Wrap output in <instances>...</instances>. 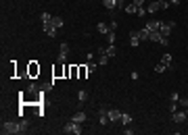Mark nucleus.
Returning <instances> with one entry per match:
<instances>
[{
  "label": "nucleus",
  "instance_id": "1",
  "mask_svg": "<svg viewBox=\"0 0 188 135\" xmlns=\"http://www.w3.org/2000/svg\"><path fill=\"white\" fill-rule=\"evenodd\" d=\"M0 131L4 135H15V133H21V125L19 123H13V121H7V123H2Z\"/></svg>",
  "mask_w": 188,
  "mask_h": 135
},
{
  "label": "nucleus",
  "instance_id": "2",
  "mask_svg": "<svg viewBox=\"0 0 188 135\" xmlns=\"http://www.w3.org/2000/svg\"><path fill=\"white\" fill-rule=\"evenodd\" d=\"M23 102H40L38 100V94H36V85H29L27 92L21 94V104H23Z\"/></svg>",
  "mask_w": 188,
  "mask_h": 135
},
{
  "label": "nucleus",
  "instance_id": "3",
  "mask_svg": "<svg viewBox=\"0 0 188 135\" xmlns=\"http://www.w3.org/2000/svg\"><path fill=\"white\" fill-rule=\"evenodd\" d=\"M65 71H67V79H77L80 77V65H67L65 67Z\"/></svg>",
  "mask_w": 188,
  "mask_h": 135
},
{
  "label": "nucleus",
  "instance_id": "4",
  "mask_svg": "<svg viewBox=\"0 0 188 135\" xmlns=\"http://www.w3.org/2000/svg\"><path fill=\"white\" fill-rule=\"evenodd\" d=\"M65 133H73V135H82V127H80V123L71 121L65 125Z\"/></svg>",
  "mask_w": 188,
  "mask_h": 135
},
{
  "label": "nucleus",
  "instance_id": "5",
  "mask_svg": "<svg viewBox=\"0 0 188 135\" xmlns=\"http://www.w3.org/2000/svg\"><path fill=\"white\" fill-rule=\"evenodd\" d=\"M65 67H67V65H61V62H56V65H55V69H52V75H55L56 79H61V77H65V75H67Z\"/></svg>",
  "mask_w": 188,
  "mask_h": 135
},
{
  "label": "nucleus",
  "instance_id": "6",
  "mask_svg": "<svg viewBox=\"0 0 188 135\" xmlns=\"http://www.w3.org/2000/svg\"><path fill=\"white\" fill-rule=\"evenodd\" d=\"M171 29H174V21H171V23H167V21H161V35H167V38H169V35H171Z\"/></svg>",
  "mask_w": 188,
  "mask_h": 135
},
{
  "label": "nucleus",
  "instance_id": "7",
  "mask_svg": "<svg viewBox=\"0 0 188 135\" xmlns=\"http://www.w3.org/2000/svg\"><path fill=\"white\" fill-rule=\"evenodd\" d=\"M27 75L29 77H38V75H40V65H38L36 61H31L27 65Z\"/></svg>",
  "mask_w": 188,
  "mask_h": 135
},
{
  "label": "nucleus",
  "instance_id": "8",
  "mask_svg": "<svg viewBox=\"0 0 188 135\" xmlns=\"http://www.w3.org/2000/svg\"><path fill=\"white\" fill-rule=\"evenodd\" d=\"M44 34L48 35V38H55L56 35V27L52 25V21H50V23H44Z\"/></svg>",
  "mask_w": 188,
  "mask_h": 135
},
{
  "label": "nucleus",
  "instance_id": "9",
  "mask_svg": "<svg viewBox=\"0 0 188 135\" xmlns=\"http://www.w3.org/2000/svg\"><path fill=\"white\" fill-rule=\"evenodd\" d=\"M146 29H148V31H159L161 29V21H155V19L146 21Z\"/></svg>",
  "mask_w": 188,
  "mask_h": 135
},
{
  "label": "nucleus",
  "instance_id": "10",
  "mask_svg": "<svg viewBox=\"0 0 188 135\" xmlns=\"http://www.w3.org/2000/svg\"><path fill=\"white\" fill-rule=\"evenodd\" d=\"M109 121H111V123L121 121V112H119L117 108H111V110H109Z\"/></svg>",
  "mask_w": 188,
  "mask_h": 135
},
{
  "label": "nucleus",
  "instance_id": "11",
  "mask_svg": "<svg viewBox=\"0 0 188 135\" xmlns=\"http://www.w3.org/2000/svg\"><path fill=\"white\" fill-rule=\"evenodd\" d=\"M186 112H174V115H171V119H174V123H178V125H180V123H184L186 121Z\"/></svg>",
  "mask_w": 188,
  "mask_h": 135
},
{
  "label": "nucleus",
  "instance_id": "12",
  "mask_svg": "<svg viewBox=\"0 0 188 135\" xmlns=\"http://www.w3.org/2000/svg\"><path fill=\"white\" fill-rule=\"evenodd\" d=\"M98 121H100V125L111 123V121H109V110H107V108H100V119H98Z\"/></svg>",
  "mask_w": 188,
  "mask_h": 135
},
{
  "label": "nucleus",
  "instance_id": "13",
  "mask_svg": "<svg viewBox=\"0 0 188 135\" xmlns=\"http://www.w3.org/2000/svg\"><path fill=\"white\" fill-rule=\"evenodd\" d=\"M109 62V56H107V52L104 50H100V58H98V67H104Z\"/></svg>",
  "mask_w": 188,
  "mask_h": 135
},
{
  "label": "nucleus",
  "instance_id": "14",
  "mask_svg": "<svg viewBox=\"0 0 188 135\" xmlns=\"http://www.w3.org/2000/svg\"><path fill=\"white\" fill-rule=\"evenodd\" d=\"M148 35H151V31H148L146 27H142V29H138V38H140V42H142V40H148Z\"/></svg>",
  "mask_w": 188,
  "mask_h": 135
},
{
  "label": "nucleus",
  "instance_id": "15",
  "mask_svg": "<svg viewBox=\"0 0 188 135\" xmlns=\"http://www.w3.org/2000/svg\"><path fill=\"white\" fill-rule=\"evenodd\" d=\"M130 44H132V46H138V44H140L138 31H132V34H130Z\"/></svg>",
  "mask_w": 188,
  "mask_h": 135
},
{
  "label": "nucleus",
  "instance_id": "16",
  "mask_svg": "<svg viewBox=\"0 0 188 135\" xmlns=\"http://www.w3.org/2000/svg\"><path fill=\"white\" fill-rule=\"evenodd\" d=\"M71 121H75V123H84V121H86V115H84L82 110H80V112H75V115L71 116Z\"/></svg>",
  "mask_w": 188,
  "mask_h": 135
},
{
  "label": "nucleus",
  "instance_id": "17",
  "mask_svg": "<svg viewBox=\"0 0 188 135\" xmlns=\"http://www.w3.org/2000/svg\"><path fill=\"white\" fill-rule=\"evenodd\" d=\"M104 8H109V11H113V8H117V0H103Z\"/></svg>",
  "mask_w": 188,
  "mask_h": 135
},
{
  "label": "nucleus",
  "instance_id": "18",
  "mask_svg": "<svg viewBox=\"0 0 188 135\" xmlns=\"http://www.w3.org/2000/svg\"><path fill=\"white\" fill-rule=\"evenodd\" d=\"M125 13H128V15H136V11H138V7H136V4H134V2H132V4H125Z\"/></svg>",
  "mask_w": 188,
  "mask_h": 135
},
{
  "label": "nucleus",
  "instance_id": "19",
  "mask_svg": "<svg viewBox=\"0 0 188 135\" xmlns=\"http://www.w3.org/2000/svg\"><path fill=\"white\" fill-rule=\"evenodd\" d=\"M159 40H161V31H151L148 42H157V44H159Z\"/></svg>",
  "mask_w": 188,
  "mask_h": 135
},
{
  "label": "nucleus",
  "instance_id": "20",
  "mask_svg": "<svg viewBox=\"0 0 188 135\" xmlns=\"http://www.w3.org/2000/svg\"><path fill=\"white\" fill-rule=\"evenodd\" d=\"M104 52H107V56H109V58H113V56H115V54H117V48L113 46V44H109V48H107V50H104Z\"/></svg>",
  "mask_w": 188,
  "mask_h": 135
},
{
  "label": "nucleus",
  "instance_id": "21",
  "mask_svg": "<svg viewBox=\"0 0 188 135\" xmlns=\"http://www.w3.org/2000/svg\"><path fill=\"white\" fill-rule=\"evenodd\" d=\"M165 71H167V65H165V62H163V61H161L159 65L155 67V73H165Z\"/></svg>",
  "mask_w": 188,
  "mask_h": 135
},
{
  "label": "nucleus",
  "instance_id": "22",
  "mask_svg": "<svg viewBox=\"0 0 188 135\" xmlns=\"http://www.w3.org/2000/svg\"><path fill=\"white\" fill-rule=\"evenodd\" d=\"M96 29L100 31V34H109V31H111V29H109V25H104V23H98Z\"/></svg>",
  "mask_w": 188,
  "mask_h": 135
},
{
  "label": "nucleus",
  "instance_id": "23",
  "mask_svg": "<svg viewBox=\"0 0 188 135\" xmlns=\"http://www.w3.org/2000/svg\"><path fill=\"white\" fill-rule=\"evenodd\" d=\"M121 125H125V127H128V125H132V116H130V115H121Z\"/></svg>",
  "mask_w": 188,
  "mask_h": 135
},
{
  "label": "nucleus",
  "instance_id": "24",
  "mask_svg": "<svg viewBox=\"0 0 188 135\" xmlns=\"http://www.w3.org/2000/svg\"><path fill=\"white\" fill-rule=\"evenodd\" d=\"M52 25H55L56 29H61V27H63V19H61V17H52Z\"/></svg>",
  "mask_w": 188,
  "mask_h": 135
},
{
  "label": "nucleus",
  "instance_id": "25",
  "mask_svg": "<svg viewBox=\"0 0 188 135\" xmlns=\"http://www.w3.org/2000/svg\"><path fill=\"white\" fill-rule=\"evenodd\" d=\"M42 23H50V21H52V15H48V13H42Z\"/></svg>",
  "mask_w": 188,
  "mask_h": 135
},
{
  "label": "nucleus",
  "instance_id": "26",
  "mask_svg": "<svg viewBox=\"0 0 188 135\" xmlns=\"http://www.w3.org/2000/svg\"><path fill=\"white\" fill-rule=\"evenodd\" d=\"M88 75V69H86V65H80V79H84Z\"/></svg>",
  "mask_w": 188,
  "mask_h": 135
},
{
  "label": "nucleus",
  "instance_id": "27",
  "mask_svg": "<svg viewBox=\"0 0 188 135\" xmlns=\"http://www.w3.org/2000/svg\"><path fill=\"white\" fill-rule=\"evenodd\" d=\"M96 62H88V65H86V69H88V73H94V71H96Z\"/></svg>",
  "mask_w": 188,
  "mask_h": 135
},
{
  "label": "nucleus",
  "instance_id": "28",
  "mask_svg": "<svg viewBox=\"0 0 188 135\" xmlns=\"http://www.w3.org/2000/svg\"><path fill=\"white\" fill-rule=\"evenodd\" d=\"M161 61H163L167 67H169V65H171V54H163V58H161Z\"/></svg>",
  "mask_w": 188,
  "mask_h": 135
},
{
  "label": "nucleus",
  "instance_id": "29",
  "mask_svg": "<svg viewBox=\"0 0 188 135\" xmlns=\"http://www.w3.org/2000/svg\"><path fill=\"white\" fill-rule=\"evenodd\" d=\"M19 125H21V133H23V131H27V129H29V121H21Z\"/></svg>",
  "mask_w": 188,
  "mask_h": 135
},
{
  "label": "nucleus",
  "instance_id": "30",
  "mask_svg": "<svg viewBox=\"0 0 188 135\" xmlns=\"http://www.w3.org/2000/svg\"><path fill=\"white\" fill-rule=\"evenodd\" d=\"M77 98H80V104H84V102H86V98H88V94H86V92H80V94H77Z\"/></svg>",
  "mask_w": 188,
  "mask_h": 135
},
{
  "label": "nucleus",
  "instance_id": "31",
  "mask_svg": "<svg viewBox=\"0 0 188 135\" xmlns=\"http://www.w3.org/2000/svg\"><path fill=\"white\" fill-rule=\"evenodd\" d=\"M159 44H161V46H167V44H169V38H167V35H161Z\"/></svg>",
  "mask_w": 188,
  "mask_h": 135
},
{
  "label": "nucleus",
  "instance_id": "32",
  "mask_svg": "<svg viewBox=\"0 0 188 135\" xmlns=\"http://www.w3.org/2000/svg\"><path fill=\"white\" fill-rule=\"evenodd\" d=\"M65 58H67V54L59 52V58H56V62H61V65H65Z\"/></svg>",
  "mask_w": 188,
  "mask_h": 135
},
{
  "label": "nucleus",
  "instance_id": "33",
  "mask_svg": "<svg viewBox=\"0 0 188 135\" xmlns=\"http://www.w3.org/2000/svg\"><path fill=\"white\" fill-rule=\"evenodd\" d=\"M13 67H15V62H8V75H11V77H15V75H17Z\"/></svg>",
  "mask_w": 188,
  "mask_h": 135
},
{
  "label": "nucleus",
  "instance_id": "34",
  "mask_svg": "<svg viewBox=\"0 0 188 135\" xmlns=\"http://www.w3.org/2000/svg\"><path fill=\"white\" fill-rule=\"evenodd\" d=\"M136 15H138V17H144V15H146V8H144V7H138Z\"/></svg>",
  "mask_w": 188,
  "mask_h": 135
},
{
  "label": "nucleus",
  "instance_id": "35",
  "mask_svg": "<svg viewBox=\"0 0 188 135\" xmlns=\"http://www.w3.org/2000/svg\"><path fill=\"white\" fill-rule=\"evenodd\" d=\"M107 38H109V44H115V34H113V31H109Z\"/></svg>",
  "mask_w": 188,
  "mask_h": 135
},
{
  "label": "nucleus",
  "instance_id": "36",
  "mask_svg": "<svg viewBox=\"0 0 188 135\" xmlns=\"http://www.w3.org/2000/svg\"><path fill=\"white\" fill-rule=\"evenodd\" d=\"M61 52H63V54H67V52H69V46H67L65 42H63V44H61Z\"/></svg>",
  "mask_w": 188,
  "mask_h": 135
},
{
  "label": "nucleus",
  "instance_id": "37",
  "mask_svg": "<svg viewBox=\"0 0 188 135\" xmlns=\"http://www.w3.org/2000/svg\"><path fill=\"white\" fill-rule=\"evenodd\" d=\"M180 102V96L178 94H171V104H178Z\"/></svg>",
  "mask_w": 188,
  "mask_h": 135
},
{
  "label": "nucleus",
  "instance_id": "38",
  "mask_svg": "<svg viewBox=\"0 0 188 135\" xmlns=\"http://www.w3.org/2000/svg\"><path fill=\"white\" fill-rule=\"evenodd\" d=\"M123 135H134V131H132V129H130V125H128V127H125V131H123Z\"/></svg>",
  "mask_w": 188,
  "mask_h": 135
},
{
  "label": "nucleus",
  "instance_id": "39",
  "mask_svg": "<svg viewBox=\"0 0 188 135\" xmlns=\"http://www.w3.org/2000/svg\"><path fill=\"white\" fill-rule=\"evenodd\" d=\"M132 2H134V4H136V7H142V4H144L146 0H132Z\"/></svg>",
  "mask_w": 188,
  "mask_h": 135
},
{
  "label": "nucleus",
  "instance_id": "40",
  "mask_svg": "<svg viewBox=\"0 0 188 135\" xmlns=\"http://www.w3.org/2000/svg\"><path fill=\"white\" fill-rule=\"evenodd\" d=\"M109 29H111V31H115V29H117V21H113L111 25H109Z\"/></svg>",
  "mask_w": 188,
  "mask_h": 135
},
{
  "label": "nucleus",
  "instance_id": "41",
  "mask_svg": "<svg viewBox=\"0 0 188 135\" xmlns=\"http://www.w3.org/2000/svg\"><path fill=\"white\" fill-rule=\"evenodd\" d=\"M125 4V0H117V7H123Z\"/></svg>",
  "mask_w": 188,
  "mask_h": 135
},
{
  "label": "nucleus",
  "instance_id": "42",
  "mask_svg": "<svg viewBox=\"0 0 188 135\" xmlns=\"http://www.w3.org/2000/svg\"><path fill=\"white\" fill-rule=\"evenodd\" d=\"M169 2H171V4H180V0H169Z\"/></svg>",
  "mask_w": 188,
  "mask_h": 135
},
{
  "label": "nucleus",
  "instance_id": "43",
  "mask_svg": "<svg viewBox=\"0 0 188 135\" xmlns=\"http://www.w3.org/2000/svg\"><path fill=\"white\" fill-rule=\"evenodd\" d=\"M186 115H188V106H186Z\"/></svg>",
  "mask_w": 188,
  "mask_h": 135
},
{
  "label": "nucleus",
  "instance_id": "44",
  "mask_svg": "<svg viewBox=\"0 0 188 135\" xmlns=\"http://www.w3.org/2000/svg\"><path fill=\"white\" fill-rule=\"evenodd\" d=\"M148 2H153V0H148Z\"/></svg>",
  "mask_w": 188,
  "mask_h": 135
}]
</instances>
